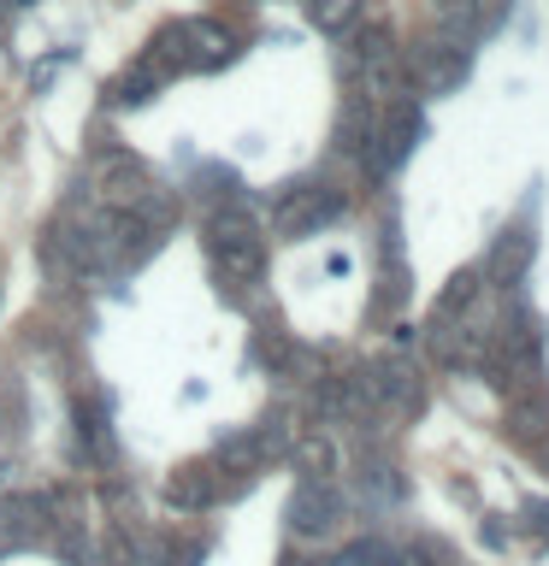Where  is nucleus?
<instances>
[{"label":"nucleus","mask_w":549,"mask_h":566,"mask_svg":"<svg viewBox=\"0 0 549 566\" xmlns=\"http://www.w3.org/2000/svg\"><path fill=\"white\" fill-rule=\"evenodd\" d=\"M207 260H213L225 290H255L266 277V237L242 201H225L207 219Z\"/></svg>","instance_id":"1"},{"label":"nucleus","mask_w":549,"mask_h":566,"mask_svg":"<svg viewBox=\"0 0 549 566\" xmlns=\"http://www.w3.org/2000/svg\"><path fill=\"white\" fill-rule=\"evenodd\" d=\"M230 53H237V42L213 18H177V24H166L148 42V60L166 77H177V71H219V65H230Z\"/></svg>","instance_id":"2"},{"label":"nucleus","mask_w":549,"mask_h":566,"mask_svg":"<svg viewBox=\"0 0 549 566\" xmlns=\"http://www.w3.org/2000/svg\"><path fill=\"white\" fill-rule=\"evenodd\" d=\"M361 396H366V413L372 419H390V424H402V419H414L419 407H425V384H419V371L396 360V354H379V360H366L361 371Z\"/></svg>","instance_id":"3"},{"label":"nucleus","mask_w":549,"mask_h":566,"mask_svg":"<svg viewBox=\"0 0 549 566\" xmlns=\"http://www.w3.org/2000/svg\"><path fill=\"white\" fill-rule=\"evenodd\" d=\"M407 77H414L419 95H455V88L473 77V42L455 30L425 35L414 48V60H407Z\"/></svg>","instance_id":"4"},{"label":"nucleus","mask_w":549,"mask_h":566,"mask_svg":"<svg viewBox=\"0 0 549 566\" xmlns=\"http://www.w3.org/2000/svg\"><path fill=\"white\" fill-rule=\"evenodd\" d=\"M419 136H425V113H419V106L407 101V95L384 101V118L372 124V142H366V171H372V177L402 171L407 154L419 148Z\"/></svg>","instance_id":"5"},{"label":"nucleus","mask_w":549,"mask_h":566,"mask_svg":"<svg viewBox=\"0 0 549 566\" xmlns=\"http://www.w3.org/2000/svg\"><path fill=\"white\" fill-rule=\"evenodd\" d=\"M402 53H396V35L390 24H366L354 35V83H361V101H396L402 95Z\"/></svg>","instance_id":"6"},{"label":"nucleus","mask_w":549,"mask_h":566,"mask_svg":"<svg viewBox=\"0 0 549 566\" xmlns=\"http://www.w3.org/2000/svg\"><path fill=\"white\" fill-rule=\"evenodd\" d=\"M148 189H154V171L142 166L136 154H124V148L95 154V201L106 212H136L142 201H148Z\"/></svg>","instance_id":"7"},{"label":"nucleus","mask_w":549,"mask_h":566,"mask_svg":"<svg viewBox=\"0 0 549 566\" xmlns=\"http://www.w3.org/2000/svg\"><path fill=\"white\" fill-rule=\"evenodd\" d=\"M343 207H349V195L336 184H296L278 201V237H319L325 224L343 219Z\"/></svg>","instance_id":"8"},{"label":"nucleus","mask_w":549,"mask_h":566,"mask_svg":"<svg viewBox=\"0 0 549 566\" xmlns=\"http://www.w3.org/2000/svg\"><path fill=\"white\" fill-rule=\"evenodd\" d=\"M343 520V490L331 478H301L290 495V531L296 537H331Z\"/></svg>","instance_id":"9"},{"label":"nucleus","mask_w":549,"mask_h":566,"mask_svg":"<svg viewBox=\"0 0 549 566\" xmlns=\"http://www.w3.org/2000/svg\"><path fill=\"white\" fill-rule=\"evenodd\" d=\"M225 490H230V478L219 472V460H184V467L166 478V502H172V507H184V513L213 507Z\"/></svg>","instance_id":"10"},{"label":"nucleus","mask_w":549,"mask_h":566,"mask_svg":"<svg viewBox=\"0 0 549 566\" xmlns=\"http://www.w3.org/2000/svg\"><path fill=\"white\" fill-rule=\"evenodd\" d=\"M531 254H538V237H531L526 224H508L485 254V277L496 290H520V277L531 272Z\"/></svg>","instance_id":"11"},{"label":"nucleus","mask_w":549,"mask_h":566,"mask_svg":"<svg viewBox=\"0 0 549 566\" xmlns=\"http://www.w3.org/2000/svg\"><path fill=\"white\" fill-rule=\"evenodd\" d=\"M48 495H7L0 502V543L7 548H30L48 537Z\"/></svg>","instance_id":"12"},{"label":"nucleus","mask_w":549,"mask_h":566,"mask_svg":"<svg viewBox=\"0 0 549 566\" xmlns=\"http://www.w3.org/2000/svg\"><path fill=\"white\" fill-rule=\"evenodd\" d=\"M159 83H166V71H159V65L148 60V53H142V60H136V65H131V71H124V77L113 83V106H142V101H148Z\"/></svg>","instance_id":"13"},{"label":"nucleus","mask_w":549,"mask_h":566,"mask_svg":"<svg viewBox=\"0 0 549 566\" xmlns=\"http://www.w3.org/2000/svg\"><path fill=\"white\" fill-rule=\"evenodd\" d=\"M478 290H485V272H478V265H467V272H455L449 283H443V295H437V318L473 313V307H478Z\"/></svg>","instance_id":"14"},{"label":"nucleus","mask_w":549,"mask_h":566,"mask_svg":"<svg viewBox=\"0 0 549 566\" xmlns=\"http://www.w3.org/2000/svg\"><path fill=\"white\" fill-rule=\"evenodd\" d=\"M308 18L319 30H331V35H343L361 24V0H308Z\"/></svg>","instance_id":"15"},{"label":"nucleus","mask_w":549,"mask_h":566,"mask_svg":"<svg viewBox=\"0 0 549 566\" xmlns=\"http://www.w3.org/2000/svg\"><path fill=\"white\" fill-rule=\"evenodd\" d=\"M101 555H106V566H136V543H131V531H124L118 520H106Z\"/></svg>","instance_id":"16"},{"label":"nucleus","mask_w":549,"mask_h":566,"mask_svg":"<svg viewBox=\"0 0 549 566\" xmlns=\"http://www.w3.org/2000/svg\"><path fill=\"white\" fill-rule=\"evenodd\" d=\"M361 484H366L372 502H396V495H402V478H396V467H366V472H361Z\"/></svg>","instance_id":"17"},{"label":"nucleus","mask_w":549,"mask_h":566,"mask_svg":"<svg viewBox=\"0 0 549 566\" xmlns=\"http://www.w3.org/2000/svg\"><path fill=\"white\" fill-rule=\"evenodd\" d=\"M526 525L538 531V537H549V502H526Z\"/></svg>","instance_id":"18"},{"label":"nucleus","mask_w":549,"mask_h":566,"mask_svg":"<svg viewBox=\"0 0 549 566\" xmlns=\"http://www.w3.org/2000/svg\"><path fill=\"white\" fill-rule=\"evenodd\" d=\"M195 560H201V543H177L172 548V566H195Z\"/></svg>","instance_id":"19"},{"label":"nucleus","mask_w":549,"mask_h":566,"mask_svg":"<svg viewBox=\"0 0 549 566\" xmlns=\"http://www.w3.org/2000/svg\"><path fill=\"white\" fill-rule=\"evenodd\" d=\"M531 460H538V467H543V472H549V437H543V442H538V449H531Z\"/></svg>","instance_id":"20"},{"label":"nucleus","mask_w":549,"mask_h":566,"mask_svg":"<svg viewBox=\"0 0 549 566\" xmlns=\"http://www.w3.org/2000/svg\"><path fill=\"white\" fill-rule=\"evenodd\" d=\"M372 566H396V548H390V555H384V560H372Z\"/></svg>","instance_id":"21"},{"label":"nucleus","mask_w":549,"mask_h":566,"mask_svg":"<svg viewBox=\"0 0 549 566\" xmlns=\"http://www.w3.org/2000/svg\"><path fill=\"white\" fill-rule=\"evenodd\" d=\"M12 7H18V0H0V18H7V12H12Z\"/></svg>","instance_id":"22"}]
</instances>
